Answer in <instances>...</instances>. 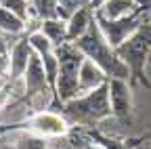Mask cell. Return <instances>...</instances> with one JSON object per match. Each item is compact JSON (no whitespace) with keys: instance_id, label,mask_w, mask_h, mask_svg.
Segmentation results:
<instances>
[{"instance_id":"9c48e42d","label":"cell","mask_w":151,"mask_h":149,"mask_svg":"<svg viewBox=\"0 0 151 149\" xmlns=\"http://www.w3.org/2000/svg\"><path fill=\"white\" fill-rule=\"evenodd\" d=\"M32 46L27 42V36L21 40H17L11 48H9V71H6V78L9 82L11 80H17L23 76V71L29 63V57H32Z\"/></svg>"},{"instance_id":"30bf717a","label":"cell","mask_w":151,"mask_h":149,"mask_svg":"<svg viewBox=\"0 0 151 149\" xmlns=\"http://www.w3.org/2000/svg\"><path fill=\"white\" fill-rule=\"evenodd\" d=\"M141 9L139 0H105V2L94 11V17L105 21H113V19H122L132 13H137Z\"/></svg>"},{"instance_id":"52a82bcc","label":"cell","mask_w":151,"mask_h":149,"mask_svg":"<svg viewBox=\"0 0 151 149\" xmlns=\"http://www.w3.org/2000/svg\"><path fill=\"white\" fill-rule=\"evenodd\" d=\"M107 95H109L111 116L118 118L120 122H130V116H132L130 82L122 78H107Z\"/></svg>"},{"instance_id":"7c38bea8","label":"cell","mask_w":151,"mask_h":149,"mask_svg":"<svg viewBox=\"0 0 151 149\" xmlns=\"http://www.w3.org/2000/svg\"><path fill=\"white\" fill-rule=\"evenodd\" d=\"M65 23H67V40L73 42L94 23V11L90 6H82L78 11H73L65 19Z\"/></svg>"},{"instance_id":"3957f363","label":"cell","mask_w":151,"mask_h":149,"mask_svg":"<svg viewBox=\"0 0 151 149\" xmlns=\"http://www.w3.org/2000/svg\"><path fill=\"white\" fill-rule=\"evenodd\" d=\"M116 53L128 65L130 80H139L141 84L151 86V82L145 76V67L149 63L151 53V21H143L120 46H116Z\"/></svg>"},{"instance_id":"5bb4252c","label":"cell","mask_w":151,"mask_h":149,"mask_svg":"<svg viewBox=\"0 0 151 149\" xmlns=\"http://www.w3.org/2000/svg\"><path fill=\"white\" fill-rule=\"evenodd\" d=\"M38 32H42L48 42L57 48V46H61L63 42H69L67 40V23L65 19H59V17H50V19H40L38 21Z\"/></svg>"},{"instance_id":"e0dca14e","label":"cell","mask_w":151,"mask_h":149,"mask_svg":"<svg viewBox=\"0 0 151 149\" xmlns=\"http://www.w3.org/2000/svg\"><path fill=\"white\" fill-rule=\"evenodd\" d=\"M0 9H6L11 13H15L17 17H21V19L27 23L29 21V2L27 0H0Z\"/></svg>"},{"instance_id":"44dd1931","label":"cell","mask_w":151,"mask_h":149,"mask_svg":"<svg viewBox=\"0 0 151 149\" xmlns=\"http://www.w3.org/2000/svg\"><path fill=\"white\" fill-rule=\"evenodd\" d=\"M0 149H15V145H13V141L9 137H2L0 139Z\"/></svg>"},{"instance_id":"8fae6325","label":"cell","mask_w":151,"mask_h":149,"mask_svg":"<svg viewBox=\"0 0 151 149\" xmlns=\"http://www.w3.org/2000/svg\"><path fill=\"white\" fill-rule=\"evenodd\" d=\"M107 82V76H105V71L99 67V65H94L90 59H82L80 63V69H78V88H80V95L82 92H88L92 88H97L101 84Z\"/></svg>"},{"instance_id":"ffe728a7","label":"cell","mask_w":151,"mask_h":149,"mask_svg":"<svg viewBox=\"0 0 151 149\" xmlns=\"http://www.w3.org/2000/svg\"><path fill=\"white\" fill-rule=\"evenodd\" d=\"M6 71H9V57L0 55V76H6Z\"/></svg>"},{"instance_id":"277c9868","label":"cell","mask_w":151,"mask_h":149,"mask_svg":"<svg viewBox=\"0 0 151 149\" xmlns=\"http://www.w3.org/2000/svg\"><path fill=\"white\" fill-rule=\"evenodd\" d=\"M57 59H59V71H57V80H55V101L63 105L65 101L73 99L80 95L78 88V69L84 59V55L76 48L71 42H63L61 46L55 48Z\"/></svg>"},{"instance_id":"d4e9b609","label":"cell","mask_w":151,"mask_h":149,"mask_svg":"<svg viewBox=\"0 0 151 149\" xmlns=\"http://www.w3.org/2000/svg\"><path fill=\"white\" fill-rule=\"evenodd\" d=\"M27 2H29V0H27Z\"/></svg>"},{"instance_id":"cb8c5ba5","label":"cell","mask_w":151,"mask_h":149,"mask_svg":"<svg viewBox=\"0 0 151 149\" xmlns=\"http://www.w3.org/2000/svg\"><path fill=\"white\" fill-rule=\"evenodd\" d=\"M149 63H151V53H149Z\"/></svg>"},{"instance_id":"d6986e66","label":"cell","mask_w":151,"mask_h":149,"mask_svg":"<svg viewBox=\"0 0 151 149\" xmlns=\"http://www.w3.org/2000/svg\"><path fill=\"white\" fill-rule=\"evenodd\" d=\"M9 48H11V44L6 42L4 34L0 32V55H2V57H9Z\"/></svg>"},{"instance_id":"8992f818","label":"cell","mask_w":151,"mask_h":149,"mask_svg":"<svg viewBox=\"0 0 151 149\" xmlns=\"http://www.w3.org/2000/svg\"><path fill=\"white\" fill-rule=\"evenodd\" d=\"M25 124H27L25 128H29L32 132L46 139H61L69 132V122L65 120V116L57 114V111H48V109L32 114Z\"/></svg>"},{"instance_id":"603a6c76","label":"cell","mask_w":151,"mask_h":149,"mask_svg":"<svg viewBox=\"0 0 151 149\" xmlns=\"http://www.w3.org/2000/svg\"><path fill=\"white\" fill-rule=\"evenodd\" d=\"M86 149H109L107 145H103V143H92V145H88Z\"/></svg>"},{"instance_id":"5b68a950","label":"cell","mask_w":151,"mask_h":149,"mask_svg":"<svg viewBox=\"0 0 151 149\" xmlns=\"http://www.w3.org/2000/svg\"><path fill=\"white\" fill-rule=\"evenodd\" d=\"M145 21V13L139 9L137 13H132L128 17H122V19H113V21H105V19H99V17H94V23L99 25L101 34L105 36V40L116 48L120 46L128 36L134 32L141 23Z\"/></svg>"},{"instance_id":"ac0fdd59","label":"cell","mask_w":151,"mask_h":149,"mask_svg":"<svg viewBox=\"0 0 151 149\" xmlns=\"http://www.w3.org/2000/svg\"><path fill=\"white\" fill-rule=\"evenodd\" d=\"M82 6H90V0H57V17L67 19V17Z\"/></svg>"},{"instance_id":"2e32d148","label":"cell","mask_w":151,"mask_h":149,"mask_svg":"<svg viewBox=\"0 0 151 149\" xmlns=\"http://www.w3.org/2000/svg\"><path fill=\"white\" fill-rule=\"evenodd\" d=\"M29 19L57 17V0H29Z\"/></svg>"},{"instance_id":"9a60e30c","label":"cell","mask_w":151,"mask_h":149,"mask_svg":"<svg viewBox=\"0 0 151 149\" xmlns=\"http://www.w3.org/2000/svg\"><path fill=\"white\" fill-rule=\"evenodd\" d=\"M27 30V23L17 17L15 13L6 11V9H0V32L9 34V36H21Z\"/></svg>"},{"instance_id":"4fadbf2b","label":"cell","mask_w":151,"mask_h":149,"mask_svg":"<svg viewBox=\"0 0 151 149\" xmlns=\"http://www.w3.org/2000/svg\"><path fill=\"white\" fill-rule=\"evenodd\" d=\"M6 137L13 141L15 149H50V141L46 137L32 132L29 128H15Z\"/></svg>"},{"instance_id":"ba28073f","label":"cell","mask_w":151,"mask_h":149,"mask_svg":"<svg viewBox=\"0 0 151 149\" xmlns=\"http://www.w3.org/2000/svg\"><path fill=\"white\" fill-rule=\"evenodd\" d=\"M23 84H25V101L36 97V95H42V92H52L46 76H44V67H42V61L36 53H32L29 57V63L23 71Z\"/></svg>"},{"instance_id":"7a4b0ae2","label":"cell","mask_w":151,"mask_h":149,"mask_svg":"<svg viewBox=\"0 0 151 149\" xmlns=\"http://www.w3.org/2000/svg\"><path fill=\"white\" fill-rule=\"evenodd\" d=\"M61 109H63V116L67 122L80 124V126H92V124H99V122L111 118L107 82L65 101L61 105Z\"/></svg>"},{"instance_id":"6da1fadb","label":"cell","mask_w":151,"mask_h":149,"mask_svg":"<svg viewBox=\"0 0 151 149\" xmlns=\"http://www.w3.org/2000/svg\"><path fill=\"white\" fill-rule=\"evenodd\" d=\"M76 48H78L86 59H90L94 65H99L107 78H122V80H128L130 82V69L128 65L118 57L116 48H113L105 36L101 34L99 25L92 23L80 38H76L71 42Z\"/></svg>"},{"instance_id":"7402d4cb","label":"cell","mask_w":151,"mask_h":149,"mask_svg":"<svg viewBox=\"0 0 151 149\" xmlns=\"http://www.w3.org/2000/svg\"><path fill=\"white\" fill-rule=\"evenodd\" d=\"M103 2H105V0H90V9H92V11H97Z\"/></svg>"}]
</instances>
